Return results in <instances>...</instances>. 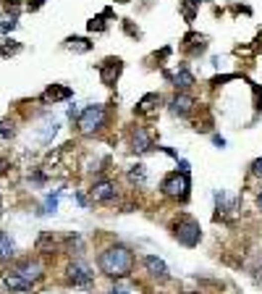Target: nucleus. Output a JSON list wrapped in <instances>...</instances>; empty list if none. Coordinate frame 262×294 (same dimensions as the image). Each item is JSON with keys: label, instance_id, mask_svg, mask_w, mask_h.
I'll use <instances>...</instances> for the list:
<instances>
[{"label": "nucleus", "instance_id": "obj_1", "mask_svg": "<svg viewBox=\"0 0 262 294\" xmlns=\"http://www.w3.org/2000/svg\"><path fill=\"white\" fill-rule=\"evenodd\" d=\"M97 265L105 276H110V279H126V276L134 271V252L124 244L108 247V250L100 252Z\"/></svg>", "mask_w": 262, "mask_h": 294}, {"label": "nucleus", "instance_id": "obj_2", "mask_svg": "<svg viewBox=\"0 0 262 294\" xmlns=\"http://www.w3.org/2000/svg\"><path fill=\"white\" fill-rule=\"evenodd\" d=\"M105 124H108V108L102 103L87 105L79 113V118H76V126H79V132L84 137H92V134L102 132V126H105Z\"/></svg>", "mask_w": 262, "mask_h": 294}, {"label": "nucleus", "instance_id": "obj_3", "mask_svg": "<svg viewBox=\"0 0 262 294\" xmlns=\"http://www.w3.org/2000/svg\"><path fill=\"white\" fill-rule=\"evenodd\" d=\"M160 192H163V197H168V200L186 202V200H189V192H192L189 173H181V171L168 173V176L163 179V184H160Z\"/></svg>", "mask_w": 262, "mask_h": 294}, {"label": "nucleus", "instance_id": "obj_4", "mask_svg": "<svg viewBox=\"0 0 262 294\" xmlns=\"http://www.w3.org/2000/svg\"><path fill=\"white\" fill-rule=\"evenodd\" d=\"M173 239L184 247H196L202 239V226L192 216H179L173 223Z\"/></svg>", "mask_w": 262, "mask_h": 294}, {"label": "nucleus", "instance_id": "obj_5", "mask_svg": "<svg viewBox=\"0 0 262 294\" xmlns=\"http://www.w3.org/2000/svg\"><path fill=\"white\" fill-rule=\"evenodd\" d=\"M66 279H68V284H73V287H89V284L95 281V273H92V268L84 260H73V263H68V268H66Z\"/></svg>", "mask_w": 262, "mask_h": 294}, {"label": "nucleus", "instance_id": "obj_6", "mask_svg": "<svg viewBox=\"0 0 262 294\" xmlns=\"http://www.w3.org/2000/svg\"><path fill=\"white\" fill-rule=\"evenodd\" d=\"M118 197V187H116V181H110V179H100L92 184V189H89V200L92 202H97V205H108V202H113Z\"/></svg>", "mask_w": 262, "mask_h": 294}, {"label": "nucleus", "instance_id": "obj_7", "mask_svg": "<svg viewBox=\"0 0 262 294\" xmlns=\"http://www.w3.org/2000/svg\"><path fill=\"white\" fill-rule=\"evenodd\" d=\"M8 271H13L16 276H21V279H24V281H29L32 287H34V284H37V281H40L42 276H45V273H42V265L37 263V260H32V257H26V260H18V263H13Z\"/></svg>", "mask_w": 262, "mask_h": 294}, {"label": "nucleus", "instance_id": "obj_8", "mask_svg": "<svg viewBox=\"0 0 262 294\" xmlns=\"http://www.w3.org/2000/svg\"><path fill=\"white\" fill-rule=\"evenodd\" d=\"M196 108V100L192 95H186V92H176L171 97V103H168V110L176 116V118H186Z\"/></svg>", "mask_w": 262, "mask_h": 294}, {"label": "nucleus", "instance_id": "obj_9", "mask_svg": "<svg viewBox=\"0 0 262 294\" xmlns=\"http://www.w3.org/2000/svg\"><path fill=\"white\" fill-rule=\"evenodd\" d=\"M121 71H124V61L121 58H105L100 63V79H102V84L105 87H113L118 76H121Z\"/></svg>", "mask_w": 262, "mask_h": 294}, {"label": "nucleus", "instance_id": "obj_10", "mask_svg": "<svg viewBox=\"0 0 262 294\" xmlns=\"http://www.w3.org/2000/svg\"><path fill=\"white\" fill-rule=\"evenodd\" d=\"M129 145H131V150H134V152H149V150H155V145H152V140H149V134H147L144 126H134V129H131Z\"/></svg>", "mask_w": 262, "mask_h": 294}, {"label": "nucleus", "instance_id": "obj_11", "mask_svg": "<svg viewBox=\"0 0 262 294\" xmlns=\"http://www.w3.org/2000/svg\"><path fill=\"white\" fill-rule=\"evenodd\" d=\"M165 79L168 81H173V87L176 89H181V92H186V89H192L194 84H196V79H194V74L186 69V66H181L176 74H171V71H165Z\"/></svg>", "mask_w": 262, "mask_h": 294}, {"label": "nucleus", "instance_id": "obj_12", "mask_svg": "<svg viewBox=\"0 0 262 294\" xmlns=\"http://www.w3.org/2000/svg\"><path fill=\"white\" fill-rule=\"evenodd\" d=\"M144 268H147V273L152 276V279L168 281V265H165L157 255H147V257H144Z\"/></svg>", "mask_w": 262, "mask_h": 294}, {"label": "nucleus", "instance_id": "obj_13", "mask_svg": "<svg viewBox=\"0 0 262 294\" xmlns=\"http://www.w3.org/2000/svg\"><path fill=\"white\" fill-rule=\"evenodd\" d=\"M157 108H160V95H157V92H149V95H144L136 103L134 113H139V116H155Z\"/></svg>", "mask_w": 262, "mask_h": 294}, {"label": "nucleus", "instance_id": "obj_14", "mask_svg": "<svg viewBox=\"0 0 262 294\" xmlns=\"http://www.w3.org/2000/svg\"><path fill=\"white\" fill-rule=\"evenodd\" d=\"M68 97H73V89L71 87H61V84H53V87H48L42 92V103H61V100H68Z\"/></svg>", "mask_w": 262, "mask_h": 294}, {"label": "nucleus", "instance_id": "obj_15", "mask_svg": "<svg viewBox=\"0 0 262 294\" xmlns=\"http://www.w3.org/2000/svg\"><path fill=\"white\" fill-rule=\"evenodd\" d=\"M3 284H5V289H11V292H29L32 289V284L24 281L21 276H16L13 271H5L3 273Z\"/></svg>", "mask_w": 262, "mask_h": 294}, {"label": "nucleus", "instance_id": "obj_16", "mask_svg": "<svg viewBox=\"0 0 262 294\" xmlns=\"http://www.w3.org/2000/svg\"><path fill=\"white\" fill-rule=\"evenodd\" d=\"M184 48L189 50L192 55H199V53L207 50V42H204L202 34H186V37H184Z\"/></svg>", "mask_w": 262, "mask_h": 294}, {"label": "nucleus", "instance_id": "obj_17", "mask_svg": "<svg viewBox=\"0 0 262 294\" xmlns=\"http://www.w3.org/2000/svg\"><path fill=\"white\" fill-rule=\"evenodd\" d=\"M16 255V244L13 239L8 236L3 228H0V260H11V257Z\"/></svg>", "mask_w": 262, "mask_h": 294}, {"label": "nucleus", "instance_id": "obj_18", "mask_svg": "<svg viewBox=\"0 0 262 294\" xmlns=\"http://www.w3.org/2000/svg\"><path fill=\"white\" fill-rule=\"evenodd\" d=\"M126 176H129V181L134 184V187H144V184H147V168L142 163H136V165H131V168H129Z\"/></svg>", "mask_w": 262, "mask_h": 294}, {"label": "nucleus", "instance_id": "obj_19", "mask_svg": "<svg viewBox=\"0 0 262 294\" xmlns=\"http://www.w3.org/2000/svg\"><path fill=\"white\" fill-rule=\"evenodd\" d=\"M66 48L73 50V53H89L95 45H92L87 37H68V40H66Z\"/></svg>", "mask_w": 262, "mask_h": 294}, {"label": "nucleus", "instance_id": "obj_20", "mask_svg": "<svg viewBox=\"0 0 262 294\" xmlns=\"http://www.w3.org/2000/svg\"><path fill=\"white\" fill-rule=\"evenodd\" d=\"M58 200H61V192H50V195L45 197V205L40 210V216H53L55 210H58Z\"/></svg>", "mask_w": 262, "mask_h": 294}, {"label": "nucleus", "instance_id": "obj_21", "mask_svg": "<svg viewBox=\"0 0 262 294\" xmlns=\"http://www.w3.org/2000/svg\"><path fill=\"white\" fill-rule=\"evenodd\" d=\"M110 16H113V11H110V8H105L100 16H95V18L89 21V32H105V26H108L105 18H110Z\"/></svg>", "mask_w": 262, "mask_h": 294}, {"label": "nucleus", "instance_id": "obj_22", "mask_svg": "<svg viewBox=\"0 0 262 294\" xmlns=\"http://www.w3.org/2000/svg\"><path fill=\"white\" fill-rule=\"evenodd\" d=\"M16 24H18V13L16 11L0 13V32H11V29H16Z\"/></svg>", "mask_w": 262, "mask_h": 294}, {"label": "nucleus", "instance_id": "obj_23", "mask_svg": "<svg viewBox=\"0 0 262 294\" xmlns=\"http://www.w3.org/2000/svg\"><path fill=\"white\" fill-rule=\"evenodd\" d=\"M13 134H16V129L11 121H0V140H11Z\"/></svg>", "mask_w": 262, "mask_h": 294}, {"label": "nucleus", "instance_id": "obj_24", "mask_svg": "<svg viewBox=\"0 0 262 294\" xmlns=\"http://www.w3.org/2000/svg\"><path fill=\"white\" fill-rule=\"evenodd\" d=\"M18 50H21V45H16L13 40H5V45L0 48V55H5V58H8V55H13V53H18Z\"/></svg>", "mask_w": 262, "mask_h": 294}, {"label": "nucleus", "instance_id": "obj_25", "mask_svg": "<svg viewBox=\"0 0 262 294\" xmlns=\"http://www.w3.org/2000/svg\"><path fill=\"white\" fill-rule=\"evenodd\" d=\"M252 176H257V179H262V158H257L255 163H252Z\"/></svg>", "mask_w": 262, "mask_h": 294}, {"label": "nucleus", "instance_id": "obj_26", "mask_svg": "<svg viewBox=\"0 0 262 294\" xmlns=\"http://www.w3.org/2000/svg\"><path fill=\"white\" fill-rule=\"evenodd\" d=\"M26 5H29V11H37V8L45 5V0H26Z\"/></svg>", "mask_w": 262, "mask_h": 294}, {"label": "nucleus", "instance_id": "obj_27", "mask_svg": "<svg viewBox=\"0 0 262 294\" xmlns=\"http://www.w3.org/2000/svg\"><path fill=\"white\" fill-rule=\"evenodd\" d=\"M179 171H181V173H189V160L181 158V160H179Z\"/></svg>", "mask_w": 262, "mask_h": 294}, {"label": "nucleus", "instance_id": "obj_28", "mask_svg": "<svg viewBox=\"0 0 262 294\" xmlns=\"http://www.w3.org/2000/svg\"><path fill=\"white\" fill-rule=\"evenodd\" d=\"M212 142H215V145H218V147H226V140H223V137H218V134H215V137H212Z\"/></svg>", "mask_w": 262, "mask_h": 294}, {"label": "nucleus", "instance_id": "obj_29", "mask_svg": "<svg viewBox=\"0 0 262 294\" xmlns=\"http://www.w3.org/2000/svg\"><path fill=\"white\" fill-rule=\"evenodd\" d=\"M73 116H79V108L76 105H68V118H73Z\"/></svg>", "mask_w": 262, "mask_h": 294}, {"label": "nucleus", "instance_id": "obj_30", "mask_svg": "<svg viewBox=\"0 0 262 294\" xmlns=\"http://www.w3.org/2000/svg\"><path fill=\"white\" fill-rule=\"evenodd\" d=\"M5 168H8V160L0 158V173H5Z\"/></svg>", "mask_w": 262, "mask_h": 294}, {"label": "nucleus", "instance_id": "obj_31", "mask_svg": "<svg viewBox=\"0 0 262 294\" xmlns=\"http://www.w3.org/2000/svg\"><path fill=\"white\" fill-rule=\"evenodd\" d=\"M257 208H260V210H262V189H260V192H257Z\"/></svg>", "mask_w": 262, "mask_h": 294}, {"label": "nucleus", "instance_id": "obj_32", "mask_svg": "<svg viewBox=\"0 0 262 294\" xmlns=\"http://www.w3.org/2000/svg\"><path fill=\"white\" fill-rule=\"evenodd\" d=\"M11 3H13V5H18V3H21V0H11Z\"/></svg>", "mask_w": 262, "mask_h": 294}, {"label": "nucleus", "instance_id": "obj_33", "mask_svg": "<svg viewBox=\"0 0 262 294\" xmlns=\"http://www.w3.org/2000/svg\"><path fill=\"white\" fill-rule=\"evenodd\" d=\"M186 294H199V292H186Z\"/></svg>", "mask_w": 262, "mask_h": 294}, {"label": "nucleus", "instance_id": "obj_34", "mask_svg": "<svg viewBox=\"0 0 262 294\" xmlns=\"http://www.w3.org/2000/svg\"><path fill=\"white\" fill-rule=\"evenodd\" d=\"M105 294H116V292H105Z\"/></svg>", "mask_w": 262, "mask_h": 294}, {"label": "nucleus", "instance_id": "obj_35", "mask_svg": "<svg viewBox=\"0 0 262 294\" xmlns=\"http://www.w3.org/2000/svg\"><path fill=\"white\" fill-rule=\"evenodd\" d=\"M0 210H3V205H0Z\"/></svg>", "mask_w": 262, "mask_h": 294}]
</instances>
